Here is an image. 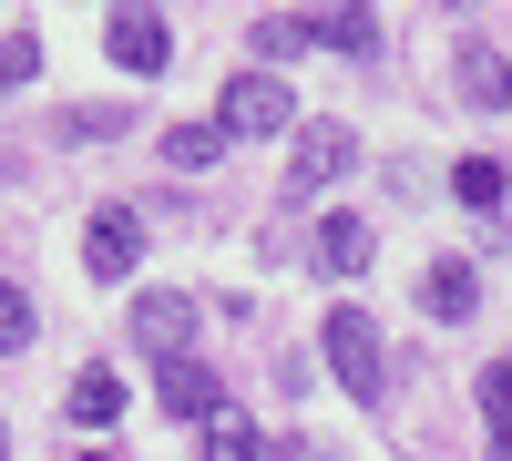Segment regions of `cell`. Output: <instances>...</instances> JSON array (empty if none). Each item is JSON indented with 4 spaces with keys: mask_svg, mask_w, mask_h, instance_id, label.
<instances>
[{
    "mask_svg": "<svg viewBox=\"0 0 512 461\" xmlns=\"http://www.w3.org/2000/svg\"><path fill=\"white\" fill-rule=\"evenodd\" d=\"M134 339H144L164 369H175V359H195V298H185V287H154V298L134 308Z\"/></svg>",
    "mask_w": 512,
    "mask_h": 461,
    "instance_id": "obj_4",
    "label": "cell"
},
{
    "mask_svg": "<svg viewBox=\"0 0 512 461\" xmlns=\"http://www.w3.org/2000/svg\"><path fill=\"white\" fill-rule=\"evenodd\" d=\"M205 461H256V421H246L236 400L216 410V421H205Z\"/></svg>",
    "mask_w": 512,
    "mask_h": 461,
    "instance_id": "obj_16",
    "label": "cell"
},
{
    "mask_svg": "<svg viewBox=\"0 0 512 461\" xmlns=\"http://www.w3.org/2000/svg\"><path fill=\"white\" fill-rule=\"evenodd\" d=\"M369 257H379V236H369L359 216H328V226H318V267H328V277H359Z\"/></svg>",
    "mask_w": 512,
    "mask_h": 461,
    "instance_id": "obj_12",
    "label": "cell"
},
{
    "mask_svg": "<svg viewBox=\"0 0 512 461\" xmlns=\"http://www.w3.org/2000/svg\"><path fill=\"white\" fill-rule=\"evenodd\" d=\"M216 154H226V134H216V123H164V164H175V175H205Z\"/></svg>",
    "mask_w": 512,
    "mask_h": 461,
    "instance_id": "obj_14",
    "label": "cell"
},
{
    "mask_svg": "<svg viewBox=\"0 0 512 461\" xmlns=\"http://www.w3.org/2000/svg\"><path fill=\"white\" fill-rule=\"evenodd\" d=\"M164 410H175V421H216V410H226V390H216V369H205V359H175V369H164Z\"/></svg>",
    "mask_w": 512,
    "mask_h": 461,
    "instance_id": "obj_8",
    "label": "cell"
},
{
    "mask_svg": "<svg viewBox=\"0 0 512 461\" xmlns=\"http://www.w3.org/2000/svg\"><path fill=\"white\" fill-rule=\"evenodd\" d=\"M62 410H72L82 431H113V421H123V380H113V369L93 359V369H82V380L62 390Z\"/></svg>",
    "mask_w": 512,
    "mask_h": 461,
    "instance_id": "obj_10",
    "label": "cell"
},
{
    "mask_svg": "<svg viewBox=\"0 0 512 461\" xmlns=\"http://www.w3.org/2000/svg\"><path fill=\"white\" fill-rule=\"evenodd\" d=\"M31 72H41V41H31V31H11V52H0V93H21Z\"/></svg>",
    "mask_w": 512,
    "mask_h": 461,
    "instance_id": "obj_18",
    "label": "cell"
},
{
    "mask_svg": "<svg viewBox=\"0 0 512 461\" xmlns=\"http://www.w3.org/2000/svg\"><path fill=\"white\" fill-rule=\"evenodd\" d=\"M318 349H328V369H338V390H349V400H379V390H390V359H379V328H369V308H328Z\"/></svg>",
    "mask_w": 512,
    "mask_h": 461,
    "instance_id": "obj_2",
    "label": "cell"
},
{
    "mask_svg": "<svg viewBox=\"0 0 512 461\" xmlns=\"http://www.w3.org/2000/svg\"><path fill=\"white\" fill-rule=\"evenodd\" d=\"M451 195L472 205V216H502V164H492V154H461V164H451Z\"/></svg>",
    "mask_w": 512,
    "mask_h": 461,
    "instance_id": "obj_15",
    "label": "cell"
},
{
    "mask_svg": "<svg viewBox=\"0 0 512 461\" xmlns=\"http://www.w3.org/2000/svg\"><path fill=\"white\" fill-rule=\"evenodd\" d=\"M103 52L134 72V82H154L164 62H175V41H164V21H154V11H113V21H103Z\"/></svg>",
    "mask_w": 512,
    "mask_h": 461,
    "instance_id": "obj_6",
    "label": "cell"
},
{
    "mask_svg": "<svg viewBox=\"0 0 512 461\" xmlns=\"http://www.w3.org/2000/svg\"><path fill=\"white\" fill-rule=\"evenodd\" d=\"M31 339H41V318H31V298H21L11 277H0V349H31Z\"/></svg>",
    "mask_w": 512,
    "mask_h": 461,
    "instance_id": "obj_17",
    "label": "cell"
},
{
    "mask_svg": "<svg viewBox=\"0 0 512 461\" xmlns=\"http://www.w3.org/2000/svg\"><path fill=\"white\" fill-rule=\"evenodd\" d=\"M72 461H113V451H72Z\"/></svg>",
    "mask_w": 512,
    "mask_h": 461,
    "instance_id": "obj_19",
    "label": "cell"
},
{
    "mask_svg": "<svg viewBox=\"0 0 512 461\" xmlns=\"http://www.w3.org/2000/svg\"><path fill=\"white\" fill-rule=\"evenodd\" d=\"M461 103H482V113H512V62L492 52V41H461Z\"/></svg>",
    "mask_w": 512,
    "mask_h": 461,
    "instance_id": "obj_7",
    "label": "cell"
},
{
    "mask_svg": "<svg viewBox=\"0 0 512 461\" xmlns=\"http://www.w3.org/2000/svg\"><path fill=\"white\" fill-rule=\"evenodd\" d=\"M349 123H297V154H287V205H308V195H328L338 175H349Z\"/></svg>",
    "mask_w": 512,
    "mask_h": 461,
    "instance_id": "obj_3",
    "label": "cell"
},
{
    "mask_svg": "<svg viewBox=\"0 0 512 461\" xmlns=\"http://www.w3.org/2000/svg\"><path fill=\"white\" fill-rule=\"evenodd\" d=\"M134 257H144V216L134 205H103V216L82 226V267L93 277H134Z\"/></svg>",
    "mask_w": 512,
    "mask_h": 461,
    "instance_id": "obj_5",
    "label": "cell"
},
{
    "mask_svg": "<svg viewBox=\"0 0 512 461\" xmlns=\"http://www.w3.org/2000/svg\"><path fill=\"white\" fill-rule=\"evenodd\" d=\"M297 31L328 41V52H379V21H369V11H308Z\"/></svg>",
    "mask_w": 512,
    "mask_h": 461,
    "instance_id": "obj_13",
    "label": "cell"
},
{
    "mask_svg": "<svg viewBox=\"0 0 512 461\" xmlns=\"http://www.w3.org/2000/svg\"><path fill=\"white\" fill-rule=\"evenodd\" d=\"M420 308H431L441 328H461V318H472V308H482V277H472V267H461V257H441L431 277H420Z\"/></svg>",
    "mask_w": 512,
    "mask_h": 461,
    "instance_id": "obj_9",
    "label": "cell"
},
{
    "mask_svg": "<svg viewBox=\"0 0 512 461\" xmlns=\"http://www.w3.org/2000/svg\"><path fill=\"white\" fill-rule=\"evenodd\" d=\"M0 461H11V441H0Z\"/></svg>",
    "mask_w": 512,
    "mask_h": 461,
    "instance_id": "obj_20",
    "label": "cell"
},
{
    "mask_svg": "<svg viewBox=\"0 0 512 461\" xmlns=\"http://www.w3.org/2000/svg\"><path fill=\"white\" fill-rule=\"evenodd\" d=\"M216 134H226V144H277V134H297L287 82H277V72H236L226 103H216Z\"/></svg>",
    "mask_w": 512,
    "mask_h": 461,
    "instance_id": "obj_1",
    "label": "cell"
},
{
    "mask_svg": "<svg viewBox=\"0 0 512 461\" xmlns=\"http://www.w3.org/2000/svg\"><path fill=\"white\" fill-rule=\"evenodd\" d=\"M472 400H482V441H492V461H512V359H492V369H482Z\"/></svg>",
    "mask_w": 512,
    "mask_h": 461,
    "instance_id": "obj_11",
    "label": "cell"
}]
</instances>
